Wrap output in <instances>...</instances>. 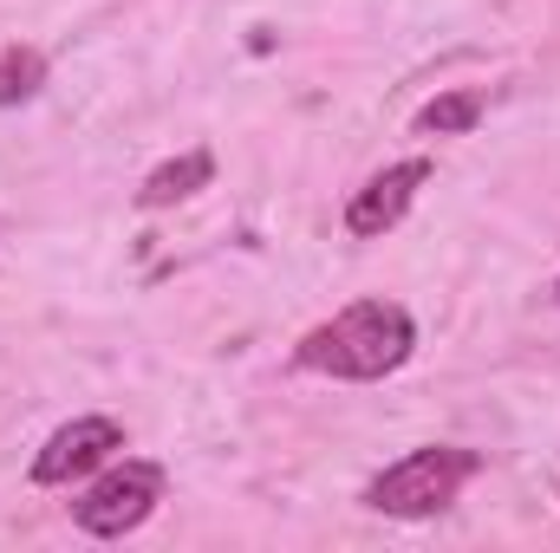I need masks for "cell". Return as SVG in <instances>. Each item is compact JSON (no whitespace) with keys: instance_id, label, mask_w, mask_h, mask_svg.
<instances>
[{"instance_id":"obj_1","label":"cell","mask_w":560,"mask_h":553,"mask_svg":"<svg viewBox=\"0 0 560 553\" xmlns=\"http://www.w3.org/2000/svg\"><path fill=\"white\" fill-rule=\"evenodd\" d=\"M411 352H418V326L398 299H352L346 313H332L326 326H313L293 345V358L306 372H326V378H346V385L392 378Z\"/></svg>"},{"instance_id":"obj_2","label":"cell","mask_w":560,"mask_h":553,"mask_svg":"<svg viewBox=\"0 0 560 553\" xmlns=\"http://www.w3.org/2000/svg\"><path fill=\"white\" fill-rule=\"evenodd\" d=\"M476 475H482V456H476V449L430 443V449L398 456L385 475H372L365 508H372V515H392V521H423V515H443Z\"/></svg>"},{"instance_id":"obj_3","label":"cell","mask_w":560,"mask_h":553,"mask_svg":"<svg viewBox=\"0 0 560 553\" xmlns=\"http://www.w3.org/2000/svg\"><path fill=\"white\" fill-rule=\"evenodd\" d=\"M156 502H163V469L125 456V462L98 469V482L72 502V521L85 534H98V541H118V534H131V528H143L156 515Z\"/></svg>"},{"instance_id":"obj_4","label":"cell","mask_w":560,"mask_h":553,"mask_svg":"<svg viewBox=\"0 0 560 553\" xmlns=\"http://www.w3.org/2000/svg\"><path fill=\"white\" fill-rule=\"evenodd\" d=\"M118 449H125V430H118L112 416H72V423H59V430L46 436V449L33 456V482H39V489H66V482H79V475L105 469Z\"/></svg>"},{"instance_id":"obj_5","label":"cell","mask_w":560,"mask_h":553,"mask_svg":"<svg viewBox=\"0 0 560 553\" xmlns=\"http://www.w3.org/2000/svg\"><path fill=\"white\" fill-rule=\"evenodd\" d=\"M430 183V163L423 156H405V163H385L352 202H346V228L359 235V242H378V235H392L405 215H411V202H418V189Z\"/></svg>"},{"instance_id":"obj_6","label":"cell","mask_w":560,"mask_h":553,"mask_svg":"<svg viewBox=\"0 0 560 553\" xmlns=\"http://www.w3.org/2000/svg\"><path fill=\"white\" fill-rule=\"evenodd\" d=\"M209 176H215V156H209V150H183V156H170V163H156V169L143 176L138 209H170V202H189L196 189H209Z\"/></svg>"},{"instance_id":"obj_7","label":"cell","mask_w":560,"mask_h":553,"mask_svg":"<svg viewBox=\"0 0 560 553\" xmlns=\"http://www.w3.org/2000/svg\"><path fill=\"white\" fill-rule=\"evenodd\" d=\"M482 92H443V98H430L418 111V131L423 138H463V131H476L482 125Z\"/></svg>"},{"instance_id":"obj_8","label":"cell","mask_w":560,"mask_h":553,"mask_svg":"<svg viewBox=\"0 0 560 553\" xmlns=\"http://www.w3.org/2000/svg\"><path fill=\"white\" fill-rule=\"evenodd\" d=\"M39 85H46V52L7 46V52H0V111H7V105H26Z\"/></svg>"},{"instance_id":"obj_9","label":"cell","mask_w":560,"mask_h":553,"mask_svg":"<svg viewBox=\"0 0 560 553\" xmlns=\"http://www.w3.org/2000/svg\"><path fill=\"white\" fill-rule=\"evenodd\" d=\"M555 293H560V286H555Z\"/></svg>"}]
</instances>
